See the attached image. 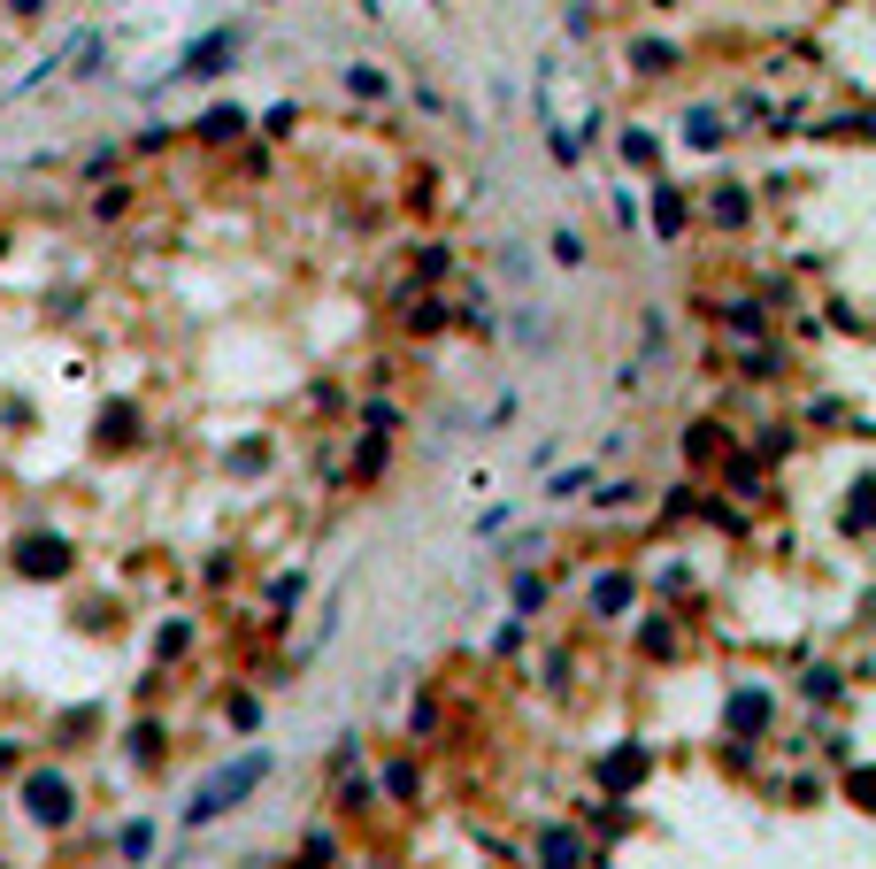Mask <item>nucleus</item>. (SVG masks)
Returning <instances> with one entry per match:
<instances>
[{
  "mask_svg": "<svg viewBox=\"0 0 876 869\" xmlns=\"http://www.w3.org/2000/svg\"><path fill=\"white\" fill-rule=\"evenodd\" d=\"M262 777H269V746H262V754H239L231 769H216V777L185 800V823H216V815H231V808H239Z\"/></svg>",
  "mask_w": 876,
  "mask_h": 869,
  "instance_id": "1",
  "label": "nucleus"
},
{
  "mask_svg": "<svg viewBox=\"0 0 876 869\" xmlns=\"http://www.w3.org/2000/svg\"><path fill=\"white\" fill-rule=\"evenodd\" d=\"M546 869H577V838L554 831V838H546Z\"/></svg>",
  "mask_w": 876,
  "mask_h": 869,
  "instance_id": "2",
  "label": "nucleus"
}]
</instances>
